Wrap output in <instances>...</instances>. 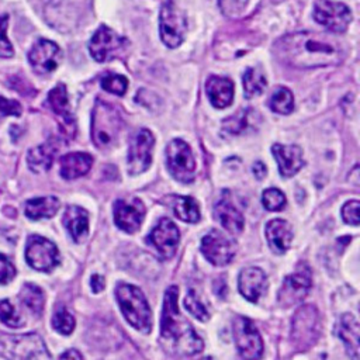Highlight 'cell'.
<instances>
[{"label":"cell","mask_w":360,"mask_h":360,"mask_svg":"<svg viewBox=\"0 0 360 360\" xmlns=\"http://www.w3.org/2000/svg\"><path fill=\"white\" fill-rule=\"evenodd\" d=\"M267 287V278L262 269L246 267L240 270L238 277L239 292L250 302H257Z\"/></svg>","instance_id":"cell-19"},{"label":"cell","mask_w":360,"mask_h":360,"mask_svg":"<svg viewBox=\"0 0 360 360\" xmlns=\"http://www.w3.org/2000/svg\"><path fill=\"white\" fill-rule=\"evenodd\" d=\"M314 18L326 30L339 34L347 30L352 21V13L343 3L316 0L314 4Z\"/></svg>","instance_id":"cell-13"},{"label":"cell","mask_w":360,"mask_h":360,"mask_svg":"<svg viewBox=\"0 0 360 360\" xmlns=\"http://www.w3.org/2000/svg\"><path fill=\"white\" fill-rule=\"evenodd\" d=\"M236 349L245 359H259L263 353V340L255 323L245 316H236L232 323Z\"/></svg>","instance_id":"cell-11"},{"label":"cell","mask_w":360,"mask_h":360,"mask_svg":"<svg viewBox=\"0 0 360 360\" xmlns=\"http://www.w3.org/2000/svg\"><path fill=\"white\" fill-rule=\"evenodd\" d=\"M312 285V273L305 263H300L294 273L288 274L278 291L277 300L281 307L288 308L300 304L308 295Z\"/></svg>","instance_id":"cell-8"},{"label":"cell","mask_w":360,"mask_h":360,"mask_svg":"<svg viewBox=\"0 0 360 360\" xmlns=\"http://www.w3.org/2000/svg\"><path fill=\"white\" fill-rule=\"evenodd\" d=\"M7 21H8V14L0 13V58H10L14 53L13 46L6 35Z\"/></svg>","instance_id":"cell-40"},{"label":"cell","mask_w":360,"mask_h":360,"mask_svg":"<svg viewBox=\"0 0 360 360\" xmlns=\"http://www.w3.org/2000/svg\"><path fill=\"white\" fill-rule=\"evenodd\" d=\"M335 332L340 338V340L345 343L347 353L352 357L357 359L359 357V339H360L357 319L352 314H343L336 323Z\"/></svg>","instance_id":"cell-27"},{"label":"cell","mask_w":360,"mask_h":360,"mask_svg":"<svg viewBox=\"0 0 360 360\" xmlns=\"http://www.w3.org/2000/svg\"><path fill=\"white\" fill-rule=\"evenodd\" d=\"M319 332L321 318L318 309L311 304L301 305L291 322V340L294 345L298 349H308L316 342Z\"/></svg>","instance_id":"cell-6"},{"label":"cell","mask_w":360,"mask_h":360,"mask_svg":"<svg viewBox=\"0 0 360 360\" xmlns=\"http://www.w3.org/2000/svg\"><path fill=\"white\" fill-rule=\"evenodd\" d=\"M20 300L34 314H41L42 309H44V302H45L44 292L35 284H31V283L24 284L21 291H20Z\"/></svg>","instance_id":"cell-33"},{"label":"cell","mask_w":360,"mask_h":360,"mask_svg":"<svg viewBox=\"0 0 360 360\" xmlns=\"http://www.w3.org/2000/svg\"><path fill=\"white\" fill-rule=\"evenodd\" d=\"M177 287L172 285L165 292L160 339L165 352L174 356H194L204 347L202 339L197 335L193 325L180 314L177 305Z\"/></svg>","instance_id":"cell-2"},{"label":"cell","mask_w":360,"mask_h":360,"mask_svg":"<svg viewBox=\"0 0 360 360\" xmlns=\"http://www.w3.org/2000/svg\"><path fill=\"white\" fill-rule=\"evenodd\" d=\"M60 59H62L60 48L49 39L37 41L28 53V60L32 69L39 75L53 72L60 63Z\"/></svg>","instance_id":"cell-18"},{"label":"cell","mask_w":360,"mask_h":360,"mask_svg":"<svg viewBox=\"0 0 360 360\" xmlns=\"http://www.w3.org/2000/svg\"><path fill=\"white\" fill-rule=\"evenodd\" d=\"M101 87L108 93L124 96L128 89V80L121 75H107L101 79Z\"/></svg>","instance_id":"cell-38"},{"label":"cell","mask_w":360,"mask_h":360,"mask_svg":"<svg viewBox=\"0 0 360 360\" xmlns=\"http://www.w3.org/2000/svg\"><path fill=\"white\" fill-rule=\"evenodd\" d=\"M21 105L14 100H7L0 96V118L7 115H20Z\"/></svg>","instance_id":"cell-43"},{"label":"cell","mask_w":360,"mask_h":360,"mask_svg":"<svg viewBox=\"0 0 360 360\" xmlns=\"http://www.w3.org/2000/svg\"><path fill=\"white\" fill-rule=\"evenodd\" d=\"M243 90L246 98H253L263 93L266 87V77L264 73L257 68H248L242 77Z\"/></svg>","instance_id":"cell-31"},{"label":"cell","mask_w":360,"mask_h":360,"mask_svg":"<svg viewBox=\"0 0 360 360\" xmlns=\"http://www.w3.org/2000/svg\"><path fill=\"white\" fill-rule=\"evenodd\" d=\"M52 326L62 335H70L75 329V318L69 311L60 308L52 316Z\"/></svg>","instance_id":"cell-37"},{"label":"cell","mask_w":360,"mask_h":360,"mask_svg":"<svg viewBox=\"0 0 360 360\" xmlns=\"http://www.w3.org/2000/svg\"><path fill=\"white\" fill-rule=\"evenodd\" d=\"M271 153L278 165V172L283 177H291L304 166L302 149L297 145L274 143Z\"/></svg>","instance_id":"cell-20"},{"label":"cell","mask_w":360,"mask_h":360,"mask_svg":"<svg viewBox=\"0 0 360 360\" xmlns=\"http://www.w3.org/2000/svg\"><path fill=\"white\" fill-rule=\"evenodd\" d=\"M0 354L7 359H51L41 336L0 333Z\"/></svg>","instance_id":"cell-5"},{"label":"cell","mask_w":360,"mask_h":360,"mask_svg":"<svg viewBox=\"0 0 360 360\" xmlns=\"http://www.w3.org/2000/svg\"><path fill=\"white\" fill-rule=\"evenodd\" d=\"M252 172H253V174H255V177H256V179L262 180V179L266 176L267 169H266V166H264V163H263V162L257 160V162H255V163H253Z\"/></svg>","instance_id":"cell-45"},{"label":"cell","mask_w":360,"mask_h":360,"mask_svg":"<svg viewBox=\"0 0 360 360\" xmlns=\"http://www.w3.org/2000/svg\"><path fill=\"white\" fill-rule=\"evenodd\" d=\"M205 93L214 107L225 108L232 104L233 83L228 77L210 76L205 83Z\"/></svg>","instance_id":"cell-23"},{"label":"cell","mask_w":360,"mask_h":360,"mask_svg":"<svg viewBox=\"0 0 360 360\" xmlns=\"http://www.w3.org/2000/svg\"><path fill=\"white\" fill-rule=\"evenodd\" d=\"M357 173H359V166H354L353 172L349 174V179H350V177H353V180H352V181H353L356 186L359 184V174H357Z\"/></svg>","instance_id":"cell-48"},{"label":"cell","mask_w":360,"mask_h":360,"mask_svg":"<svg viewBox=\"0 0 360 360\" xmlns=\"http://www.w3.org/2000/svg\"><path fill=\"white\" fill-rule=\"evenodd\" d=\"M269 107L277 112V114H290L294 110V96L292 93L284 87L278 86L273 90L270 100H269Z\"/></svg>","instance_id":"cell-32"},{"label":"cell","mask_w":360,"mask_h":360,"mask_svg":"<svg viewBox=\"0 0 360 360\" xmlns=\"http://www.w3.org/2000/svg\"><path fill=\"white\" fill-rule=\"evenodd\" d=\"M153 145L155 136L146 128L138 129L131 136L127 156V167L129 174H141L150 166Z\"/></svg>","instance_id":"cell-10"},{"label":"cell","mask_w":360,"mask_h":360,"mask_svg":"<svg viewBox=\"0 0 360 360\" xmlns=\"http://www.w3.org/2000/svg\"><path fill=\"white\" fill-rule=\"evenodd\" d=\"M128 46V39L107 25L98 27L89 42V52L97 62H108L120 56Z\"/></svg>","instance_id":"cell-9"},{"label":"cell","mask_w":360,"mask_h":360,"mask_svg":"<svg viewBox=\"0 0 360 360\" xmlns=\"http://www.w3.org/2000/svg\"><path fill=\"white\" fill-rule=\"evenodd\" d=\"M114 222L115 225L128 233H134L139 229L146 210L143 202L136 197L120 198L114 202Z\"/></svg>","instance_id":"cell-16"},{"label":"cell","mask_w":360,"mask_h":360,"mask_svg":"<svg viewBox=\"0 0 360 360\" xmlns=\"http://www.w3.org/2000/svg\"><path fill=\"white\" fill-rule=\"evenodd\" d=\"M287 198L284 193L278 188H266L262 193V204L269 211H281L285 207Z\"/></svg>","instance_id":"cell-35"},{"label":"cell","mask_w":360,"mask_h":360,"mask_svg":"<svg viewBox=\"0 0 360 360\" xmlns=\"http://www.w3.org/2000/svg\"><path fill=\"white\" fill-rule=\"evenodd\" d=\"M14 276H15L14 266L6 256L0 255V284L8 283Z\"/></svg>","instance_id":"cell-44"},{"label":"cell","mask_w":360,"mask_h":360,"mask_svg":"<svg viewBox=\"0 0 360 360\" xmlns=\"http://www.w3.org/2000/svg\"><path fill=\"white\" fill-rule=\"evenodd\" d=\"M184 307L186 309L194 316L197 318L198 321L201 322H205L210 319V312L208 309L205 308V305L198 300L197 294L194 290H190L184 298Z\"/></svg>","instance_id":"cell-36"},{"label":"cell","mask_w":360,"mask_h":360,"mask_svg":"<svg viewBox=\"0 0 360 360\" xmlns=\"http://www.w3.org/2000/svg\"><path fill=\"white\" fill-rule=\"evenodd\" d=\"M56 152H58V146L51 141L32 148L27 156L28 167L35 173L46 172L52 166Z\"/></svg>","instance_id":"cell-29"},{"label":"cell","mask_w":360,"mask_h":360,"mask_svg":"<svg viewBox=\"0 0 360 360\" xmlns=\"http://www.w3.org/2000/svg\"><path fill=\"white\" fill-rule=\"evenodd\" d=\"M267 242L274 253H284L288 250L292 242V228L291 225L280 218L271 219L266 226Z\"/></svg>","instance_id":"cell-25"},{"label":"cell","mask_w":360,"mask_h":360,"mask_svg":"<svg viewBox=\"0 0 360 360\" xmlns=\"http://www.w3.org/2000/svg\"><path fill=\"white\" fill-rule=\"evenodd\" d=\"M93 165V158L84 152H72L60 158V176L73 180L84 176Z\"/></svg>","instance_id":"cell-28"},{"label":"cell","mask_w":360,"mask_h":360,"mask_svg":"<svg viewBox=\"0 0 360 360\" xmlns=\"http://www.w3.org/2000/svg\"><path fill=\"white\" fill-rule=\"evenodd\" d=\"M27 263L39 271H49L59 263V252L53 242L39 235H31L25 249Z\"/></svg>","instance_id":"cell-15"},{"label":"cell","mask_w":360,"mask_h":360,"mask_svg":"<svg viewBox=\"0 0 360 360\" xmlns=\"http://www.w3.org/2000/svg\"><path fill=\"white\" fill-rule=\"evenodd\" d=\"M201 252L214 266H225L232 262L236 253V243L218 229L210 231L201 239Z\"/></svg>","instance_id":"cell-14"},{"label":"cell","mask_w":360,"mask_h":360,"mask_svg":"<svg viewBox=\"0 0 360 360\" xmlns=\"http://www.w3.org/2000/svg\"><path fill=\"white\" fill-rule=\"evenodd\" d=\"M219 8L226 17H238L246 7L248 0H219Z\"/></svg>","instance_id":"cell-41"},{"label":"cell","mask_w":360,"mask_h":360,"mask_svg":"<svg viewBox=\"0 0 360 360\" xmlns=\"http://www.w3.org/2000/svg\"><path fill=\"white\" fill-rule=\"evenodd\" d=\"M59 200L53 195L31 198L25 202V215L31 219L51 218L59 210Z\"/></svg>","instance_id":"cell-30"},{"label":"cell","mask_w":360,"mask_h":360,"mask_svg":"<svg viewBox=\"0 0 360 360\" xmlns=\"http://www.w3.org/2000/svg\"><path fill=\"white\" fill-rule=\"evenodd\" d=\"M48 101L52 108V111L60 118L62 121V128L66 134H75V120L70 114L69 110V100H68V93L65 84H58L55 86L49 94H48Z\"/></svg>","instance_id":"cell-24"},{"label":"cell","mask_w":360,"mask_h":360,"mask_svg":"<svg viewBox=\"0 0 360 360\" xmlns=\"http://www.w3.org/2000/svg\"><path fill=\"white\" fill-rule=\"evenodd\" d=\"M359 210H360V205H359V201L357 200H352V201H347L343 208H342V218L346 224L349 225H353V226H357L359 225Z\"/></svg>","instance_id":"cell-42"},{"label":"cell","mask_w":360,"mask_h":360,"mask_svg":"<svg viewBox=\"0 0 360 360\" xmlns=\"http://www.w3.org/2000/svg\"><path fill=\"white\" fill-rule=\"evenodd\" d=\"M115 297L128 323L142 333H149L152 330V311L143 292L132 284L118 283Z\"/></svg>","instance_id":"cell-3"},{"label":"cell","mask_w":360,"mask_h":360,"mask_svg":"<svg viewBox=\"0 0 360 360\" xmlns=\"http://www.w3.org/2000/svg\"><path fill=\"white\" fill-rule=\"evenodd\" d=\"M276 58L295 69H314L339 65L345 59L342 44L330 34L300 31L274 42Z\"/></svg>","instance_id":"cell-1"},{"label":"cell","mask_w":360,"mask_h":360,"mask_svg":"<svg viewBox=\"0 0 360 360\" xmlns=\"http://www.w3.org/2000/svg\"><path fill=\"white\" fill-rule=\"evenodd\" d=\"M124 128L121 114L108 103L97 100L91 112V139L98 149L112 148Z\"/></svg>","instance_id":"cell-4"},{"label":"cell","mask_w":360,"mask_h":360,"mask_svg":"<svg viewBox=\"0 0 360 360\" xmlns=\"http://www.w3.org/2000/svg\"><path fill=\"white\" fill-rule=\"evenodd\" d=\"M160 202L181 221L188 224H195L200 221V208L193 197L169 194L160 200Z\"/></svg>","instance_id":"cell-22"},{"label":"cell","mask_w":360,"mask_h":360,"mask_svg":"<svg viewBox=\"0 0 360 360\" xmlns=\"http://www.w3.org/2000/svg\"><path fill=\"white\" fill-rule=\"evenodd\" d=\"M148 242L163 259H170L176 253L180 242L179 228L169 218H160L158 225L150 231Z\"/></svg>","instance_id":"cell-17"},{"label":"cell","mask_w":360,"mask_h":360,"mask_svg":"<svg viewBox=\"0 0 360 360\" xmlns=\"http://www.w3.org/2000/svg\"><path fill=\"white\" fill-rule=\"evenodd\" d=\"M166 165L170 174L181 183H190L195 176V160L190 146L183 139H173L166 148Z\"/></svg>","instance_id":"cell-7"},{"label":"cell","mask_w":360,"mask_h":360,"mask_svg":"<svg viewBox=\"0 0 360 360\" xmlns=\"http://www.w3.org/2000/svg\"><path fill=\"white\" fill-rule=\"evenodd\" d=\"M0 321L10 328H18L21 325V319L15 315L8 300H0Z\"/></svg>","instance_id":"cell-39"},{"label":"cell","mask_w":360,"mask_h":360,"mask_svg":"<svg viewBox=\"0 0 360 360\" xmlns=\"http://www.w3.org/2000/svg\"><path fill=\"white\" fill-rule=\"evenodd\" d=\"M90 285L94 292H100L104 288V277H101L98 274H93V277L90 280Z\"/></svg>","instance_id":"cell-46"},{"label":"cell","mask_w":360,"mask_h":360,"mask_svg":"<svg viewBox=\"0 0 360 360\" xmlns=\"http://www.w3.org/2000/svg\"><path fill=\"white\" fill-rule=\"evenodd\" d=\"M214 215L219 224L232 235H239L243 231V215L232 204L228 194H224L214 205Z\"/></svg>","instance_id":"cell-21"},{"label":"cell","mask_w":360,"mask_h":360,"mask_svg":"<svg viewBox=\"0 0 360 360\" xmlns=\"http://www.w3.org/2000/svg\"><path fill=\"white\" fill-rule=\"evenodd\" d=\"M63 224L76 243L83 242L89 235V214L79 205H69L63 214Z\"/></svg>","instance_id":"cell-26"},{"label":"cell","mask_w":360,"mask_h":360,"mask_svg":"<svg viewBox=\"0 0 360 360\" xmlns=\"http://www.w3.org/2000/svg\"><path fill=\"white\" fill-rule=\"evenodd\" d=\"M250 112H252L250 108H243V110L238 111L235 115H232L224 121V129L233 135L246 131L249 127Z\"/></svg>","instance_id":"cell-34"},{"label":"cell","mask_w":360,"mask_h":360,"mask_svg":"<svg viewBox=\"0 0 360 360\" xmlns=\"http://www.w3.org/2000/svg\"><path fill=\"white\" fill-rule=\"evenodd\" d=\"M159 30L163 44L169 48L179 46L186 37L187 22L183 11L174 7L170 1L163 4L159 15Z\"/></svg>","instance_id":"cell-12"},{"label":"cell","mask_w":360,"mask_h":360,"mask_svg":"<svg viewBox=\"0 0 360 360\" xmlns=\"http://www.w3.org/2000/svg\"><path fill=\"white\" fill-rule=\"evenodd\" d=\"M60 359H83V356H82V353H79L77 350L70 349V350L62 353V354H60Z\"/></svg>","instance_id":"cell-47"}]
</instances>
